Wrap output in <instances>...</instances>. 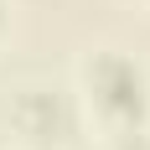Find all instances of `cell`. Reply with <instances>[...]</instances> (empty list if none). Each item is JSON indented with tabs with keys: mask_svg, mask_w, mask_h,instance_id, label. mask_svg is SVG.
<instances>
[{
	"mask_svg": "<svg viewBox=\"0 0 150 150\" xmlns=\"http://www.w3.org/2000/svg\"><path fill=\"white\" fill-rule=\"evenodd\" d=\"M93 88H98V98H104L109 109H119V114H135L140 109V73L124 57L93 62Z\"/></svg>",
	"mask_w": 150,
	"mask_h": 150,
	"instance_id": "6da1fadb",
	"label": "cell"
},
{
	"mask_svg": "<svg viewBox=\"0 0 150 150\" xmlns=\"http://www.w3.org/2000/svg\"><path fill=\"white\" fill-rule=\"evenodd\" d=\"M21 119H26L36 135H47L52 124H67V104H62V98H52V93H31L26 104H21Z\"/></svg>",
	"mask_w": 150,
	"mask_h": 150,
	"instance_id": "7a4b0ae2",
	"label": "cell"
}]
</instances>
